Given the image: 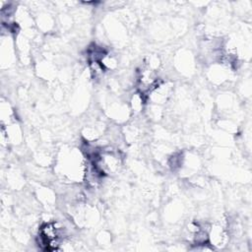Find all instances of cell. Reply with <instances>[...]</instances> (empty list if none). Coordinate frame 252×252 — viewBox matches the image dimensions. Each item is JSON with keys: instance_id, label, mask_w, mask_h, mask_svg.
<instances>
[{"instance_id": "obj_1", "label": "cell", "mask_w": 252, "mask_h": 252, "mask_svg": "<svg viewBox=\"0 0 252 252\" xmlns=\"http://www.w3.org/2000/svg\"><path fill=\"white\" fill-rule=\"evenodd\" d=\"M57 167L59 173L68 177L70 180H76L80 177L84 178L86 164L83 162L81 154L76 150L64 151L58 158Z\"/></svg>"}, {"instance_id": "obj_2", "label": "cell", "mask_w": 252, "mask_h": 252, "mask_svg": "<svg viewBox=\"0 0 252 252\" xmlns=\"http://www.w3.org/2000/svg\"><path fill=\"white\" fill-rule=\"evenodd\" d=\"M208 235H209V243L213 248L214 247L221 248L225 246L228 241V233L220 224L213 225L209 229Z\"/></svg>"}]
</instances>
